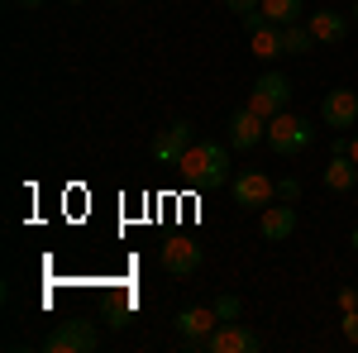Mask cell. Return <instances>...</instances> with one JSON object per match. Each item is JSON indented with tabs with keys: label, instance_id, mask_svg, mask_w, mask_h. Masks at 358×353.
<instances>
[{
	"label": "cell",
	"instance_id": "2e32d148",
	"mask_svg": "<svg viewBox=\"0 0 358 353\" xmlns=\"http://www.w3.org/2000/svg\"><path fill=\"white\" fill-rule=\"evenodd\" d=\"M315 48V34H310V24H282V53H310Z\"/></svg>",
	"mask_w": 358,
	"mask_h": 353
},
{
	"label": "cell",
	"instance_id": "44dd1931",
	"mask_svg": "<svg viewBox=\"0 0 358 353\" xmlns=\"http://www.w3.org/2000/svg\"><path fill=\"white\" fill-rule=\"evenodd\" d=\"M339 310H358V287H339Z\"/></svg>",
	"mask_w": 358,
	"mask_h": 353
},
{
	"label": "cell",
	"instance_id": "4fadbf2b",
	"mask_svg": "<svg viewBox=\"0 0 358 353\" xmlns=\"http://www.w3.org/2000/svg\"><path fill=\"white\" fill-rule=\"evenodd\" d=\"M325 187L330 191H354L358 187V163L349 158V148H334L325 163Z\"/></svg>",
	"mask_w": 358,
	"mask_h": 353
},
{
	"label": "cell",
	"instance_id": "ba28073f",
	"mask_svg": "<svg viewBox=\"0 0 358 353\" xmlns=\"http://www.w3.org/2000/svg\"><path fill=\"white\" fill-rule=\"evenodd\" d=\"M258 234H263L268 244L292 239V234H296V206H292V201H273V206H263V210H258Z\"/></svg>",
	"mask_w": 358,
	"mask_h": 353
},
{
	"label": "cell",
	"instance_id": "7c38bea8",
	"mask_svg": "<svg viewBox=\"0 0 358 353\" xmlns=\"http://www.w3.org/2000/svg\"><path fill=\"white\" fill-rule=\"evenodd\" d=\"M163 268L172 272V277H192L196 268H201V244L196 239H167L163 244Z\"/></svg>",
	"mask_w": 358,
	"mask_h": 353
},
{
	"label": "cell",
	"instance_id": "3957f363",
	"mask_svg": "<svg viewBox=\"0 0 358 353\" xmlns=\"http://www.w3.org/2000/svg\"><path fill=\"white\" fill-rule=\"evenodd\" d=\"M273 153H296V148H306L310 143V120H301V115H292V110H282V115H273L268 120V138H263Z\"/></svg>",
	"mask_w": 358,
	"mask_h": 353
},
{
	"label": "cell",
	"instance_id": "7a4b0ae2",
	"mask_svg": "<svg viewBox=\"0 0 358 353\" xmlns=\"http://www.w3.org/2000/svg\"><path fill=\"white\" fill-rule=\"evenodd\" d=\"M43 349L48 353H96L101 349V334H96V320H62V325L43 339Z\"/></svg>",
	"mask_w": 358,
	"mask_h": 353
},
{
	"label": "cell",
	"instance_id": "484cf974",
	"mask_svg": "<svg viewBox=\"0 0 358 353\" xmlns=\"http://www.w3.org/2000/svg\"><path fill=\"white\" fill-rule=\"evenodd\" d=\"M354 24H358V0H354Z\"/></svg>",
	"mask_w": 358,
	"mask_h": 353
},
{
	"label": "cell",
	"instance_id": "9a60e30c",
	"mask_svg": "<svg viewBox=\"0 0 358 353\" xmlns=\"http://www.w3.org/2000/svg\"><path fill=\"white\" fill-rule=\"evenodd\" d=\"M248 48H253V57H263V62L282 57V24L258 20V29H248Z\"/></svg>",
	"mask_w": 358,
	"mask_h": 353
},
{
	"label": "cell",
	"instance_id": "30bf717a",
	"mask_svg": "<svg viewBox=\"0 0 358 353\" xmlns=\"http://www.w3.org/2000/svg\"><path fill=\"white\" fill-rule=\"evenodd\" d=\"M258 138H268V120L258 110H234L229 115V148H258Z\"/></svg>",
	"mask_w": 358,
	"mask_h": 353
},
{
	"label": "cell",
	"instance_id": "d6986e66",
	"mask_svg": "<svg viewBox=\"0 0 358 353\" xmlns=\"http://www.w3.org/2000/svg\"><path fill=\"white\" fill-rule=\"evenodd\" d=\"M277 201H292V206H296V201H301V177H282V182H277Z\"/></svg>",
	"mask_w": 358,
	"mask_h": 353
},
{
	"label": "cell",
	"instance_id": "6da1fadb",
	"mask_svg": "<svg viewBox=\"0 0 358 353\" xmlns=\"http://www.w3.org/2000/svg\"><path fill=\"white\" fill-rule=\"evenodd\" d=\"M177 172H182V182H192L201 191L220 187V182H229V148L210 143V138H196L192 148L177 158Z\"/></svg>",
	"mask_w": 358,
	"mask_h": 353
},
{
	"label": "cell",
	"instance_id": "603a6c76",
	"mask_svg": "<svg viewBox=\"0 0 358 353\" xmlns=\"http://www.w3.org/2000/svg\"><path fill=\"white\" fill-rule=\"evenodd\" d=\"M349 158L358 163V129H354V138H349Z\"/></svg>",
	"mask_w": 358,
	"mask_h": 353
},
{
	"label": "cell",
	"instance_id": "5bb4252c",
	"mask_svg": "<svg viewBox=\"0 0 358 353\" xmlns=\"http://www.w3.org/2000/svg\"><path fill=\"white\" fill-rule=\"evenodd\" d=\"M306 24H310V34H315V43H339L354 20H344L339 10H315V15H306Z\"/></svg>",
	"mask_w": 358,
	"mask_h": 353
},
{
	"label": "cell",
	"instance_id": "7402d4cb",
	"mask_svg": "<svg viewBox=\"0 0 358 353\" xmlns=\"http://www.w3.org/2000/svg\"><path fill=\"white\" fill-rule=\"evenodd\" d=\"M224 5H229V15H239V20H244V15H253L263 0H224Z\"/></svg>",
	"mask_w": 358,
	"mask_h": 353
},
{
	"label": "cell",
	"instance_id": "e0dca14e",
	"mask_svg": "<svg viewBox=\"0 0 358 353\" xmlns=\"http://www.w3.org/2000/svg\"><path fill=\"white\" fill-rule=\"evenodd\" d=\"M258 10H263L273 24H296V20H301V10H306V0H263Z\"/></svg>",
	"mask_w": 358,
	"mask_h": 353
},
{
	"label": "cell",
	"instance_id": "9c48e42d",
	"mask_svg": "<svg viewBox=\"0 0 358 353\" xmlns=\"http://www.w3.org/2000/svg\"><path fill=\"white\" fill-rule=\"evenodd\" d=\"M320 120H325L330 129H354V124H358V91H344V86L325 91V101H320Z\"/></svg>",
	"mask_w": 358,
	"mask_h": 353
},
{
	"label": "cell",
	"instance_id": "d4e9b609",
	"mask_svg": "<svg viewBox=\"0 0 358 353\" xmlns=\"http://www.w3.org/2000/svg\"><path fill=\"white\" fill-rule=\"evenodd\" d=\"M349 244H354V248H358V224H354V234H349Z\"/></svg>",
	"mask_w": 358,
	"mask_h": 353
},
{
	"label": "cell",
	"instance_id": "8fae6325",
	"mask_svg": "<svg viewBox=\"0 0 358 353\" xmlns=\"http://www.w3.org/2000/svg\"><path fill=\"white\" fill-rule=\"evenodd\" d=\"M192 143H196V129L187 124V120H177V124H167L163 134L153 138V158H158V163H172V167H177V158H182Z\"/></svg>",
	"mask_w": 358,
	"mask_h": 353
},
{
	"label": "cell",
	"instance_id": "52a82bcc",
	"mask_svg": "<svg viewBox=\"0 0 358 353\" xmlns=\"http://www.w3.org/2000/svg\"><path fill=\"white\" fill-rule=\"evenodd\" d=\"M215 325H220L215 305H187V310H177V334H182L187 349H201V344L210 339V329H215Z\"/></svg>",
	"mask_w": 358,
	"mask_h": 353
},
{
	"label": "cell",
	"instance_id": "4316f807",
	"mask_svg": "<svg viewBox=\"0 0 358 353\" xmlns=\"http://www.w3.org/2000/svg\"><path fill=\"white\" fill-rule=\"evenodd\" d=\"M67 5H82V0H67Z\"/></svg>",
	"mask_w": 358,
	"mask_h": 353
},
{
	"label": "cell",
	"instance_id": "cb8c5ba5",
	"mask_svg": "<svg viewBox=\"0 0 358 353\" xmlns=\"http://www.w3.org/2000/svg\"><path fill=\"white\" fill-rule=\"evenodd\" d=\"M15 5H24V10H38V5H43V0H15Z\"/></svg>",
	"mask_w": 358,
	"mask_h": 353
},
{
	"label": "cell",
	"instance_id": "5b68a950",
	"mask_svg": "<svg viewBox=\"0 0 358 353\" xmlns=\"http://www.w3.org/2000/svg\"><path fill=\"white\" fill-rule=\"evenodd\" d=\"M234 201L244 206V210H263V206H273L277 201V182L268 172H258V167H248L234 177Z\"/></svg>",
	"mask_w": 358,
	"mask_h": 353
},
{
	"label": "cell",
	"instance_id": "277c9868",
	"mask_svg": "<svg viewBox=\"0 0 358 353\" xmlns=\"http://www.w3.org/2000/svg\"><path fill=\"white\" fill-rule=\"evenodd\" d=\"M287 101H292V82H287L282 72H263V77H258V86L248 91V110H258L263 120L282 115V110H287Z\"/></svg>",
	"mask_w": 358,
	"mask_h": 353
},
{
	"label": "cell",
	"instance_id": "8992f818",
	"mask_svg": "<svg viewBox=\"0 0 358 353\" xmlns=\"http://www.w3.org/2000/svg\"><path fill=\"white\" fill-rule=\"evenodd\" d=\"M201 349H210V353H258V334L248 325H239V320H220Z\"/></svg>",
	"mask_w": 358,
	"mask_h": 353
},
{
	"label": "cell",
	"instance_id": "ac0fdd59",
	"mask_svg": "<svg viewBox=\"0 0 358 353\" xmlns=\"http://www.w3.org/2000/svg\"><path fill=\"white\" fill-rule=\"evenodd\" d=\"M239 310H244V305H239V296H229V291H224V296H215V315H220V320H239Z\"/></svg>",
	"mask_w": 358,
	"mask_h": 353
},
{
	"label": "cell",
	"instance_id": "ffe728a7",
	"mask_svg": "<svg viewBox=\"0 0 358 353\" xmlns=\"http://www.w3.org/2000/svg\"><path fill=\"white\" fill-rule=\"evenodd\" d=\"M339 329H344V339H349V344H358V310H344Z\"/></svg>",
	"mask_w": 358,
	"mask_h": 353
}]
</instances>
